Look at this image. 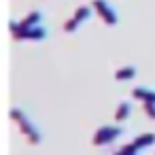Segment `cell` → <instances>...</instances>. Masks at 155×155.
I'll return each instance as SVG.
<instances>
[{"label": "cell", "instance_id": "8", "mask_svg": "<svg viewBox=\"0 0 155 155\" xmlns=\"http://www.w3.org/2000/svg\"><path fill=\"white\" fill-rule=\"evenodd\" d=\"M132 96L140 102H155V89H149V87H136Z\"/></svg>", "mask_w": 155, "mask_h": 155}, {"label": "cell", "instance_id": "3", "mask_svg": "<svg viewBox=\"0 0 155 155\" xmlns=\"http://www.w3.org/2000/svg\"><path fill=\"white\" fill-rule=\"evenodd\" d=\"M89 15H91V7H79V9L74 11V15L64 24V30H66V32H74L83 21L89 19Z\"/></svg>", "mask_w": 155, "mask_h": 155}, {"label": "cell", "instance_id": "6", "mask_svg": "<svg viewBox=\"0 0 155 155\" xmlns=\"http://www.w3.org/2000/svg\"><path fill=\"white\" fill-rule=\"evenodd\" d=\"M15 38H19V41H43V38H47V30L43 26H34V28H28V30L15 34Z\"/></svg>", "mask_w": 155, "mask_h": 155}, {"label": "cell", "instance_id": "5", "mask_svg": "<svg viewBox=\"0 0 155 155\" xmlns=\"http://www.w3.org/2000/svg\"><path fill=\"white\" fill-rule=\"evenodd\" d=\"M41 11H34V13H30L26 19H21L19 24H15V21H11V32L13 34H19V32H24V30H28V28H34V26H38L41 24Z\"/></svg>", "mask_w": 155, "mask_h": 155}, {"label": "cell", "instance_id": "10", "mask_svg": "<svg viewBox=\"0 0 155 155\" xmlns=\"http://www.w3.org/2000/svg\"><path fill=\"white\" fill-rule=\"evenodd\" d=\"M136 66H123V68H119L117 72H115V79H119V81H130V79H134L136 77Z\"/></svg>", "mask_w": 155, "mask_h": 155}, {"label": "cell", "instance_id": "2", "mask_svg": "<svg viewBox=\"0 0 155 155\" xmlns=\"http://www.w3.org/2000/svg\"><path fill=\"white\" fill-rule=\"evenodd\" d=\"M125 134V127H121V125H102V127H98L96 130V134H94V144L96 147H104V144H110V142H115L119 136H123Z\"/></svg>", "mask_w": 155, "mask_h": 155}, {"label": "cell", "instance_id": "4", "mask_svg": "<svg viewBox=\"0 0 155 155\" xmlns=\"http://www.w3.org/2000/svg\"><path fill=\"white\" fill-rule=\"evenodd\" d=\"M94 9L102 15V19L108 24V26H115L117 21H119V17H117V11L108 5V0H94Z\"/></svg>", "mask_w": 155, "mask_h": 155}, {"label": "cell", "instance_id": "7", "mask_svg": "<svg viewBox=\"0 0 155 155\" xmlns=\"http://www.w3.org/2000/svg\"><path fill=\"white\" fill-rule=\"evenodd\" d=\"M132 142H134L140 151H144V149H149V147H153V144H155V134H151V132L140 134V136H136Z\"/></svg>", "mask_w": 155, "mask_h": 155}, {"label": "cell", "instance_id": "9", "mask_svg": "<svg viewBox=\"0 0 155 155\" xmlns=\"http://www.w3.org/2000/svg\"><path fill=\"white\" fill-rule=\"evenodd\" d=\"M130 113H132V102H130V100L119 102V106H117V110H115V121H117V123H119V121H125V119L130 117Z\"/></svg>", "mask_w": 155, "mask_h": 155}, {"label": "cell", "instance_id": "11", "mask_svg": "<svg viewBox=\"0 0 155 155\" xmlns=\"http://www.w3.org/2000/svg\"><path fill=\"white\" fill-rule=\"evenodd\" d=\"M144 113L151 119H155V102H144Z\"/></svg>", "mask_w": 155, "mask_h": 155}, {"label": "cell", "instance_id": "1", "mask_svg": "<svg viewBox=\"0 0 155 155\" xmlns=\"http://www.w3.org/2000/svg\"><path fill=\"white\" fill-rule=\"evenodd\" d=\"M11 117H13V121L19 125L21 134L28 138V142H30V144H38V142L43 140L41 130L36 127L34 119H32V117H30L26 110H21V108H11Z\"/></svg>", "mask_w": 155, "mask_h": 155}]
</instances>
